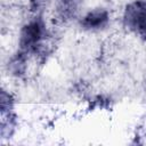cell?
Here are the masks:
<instances>
[{"label":"cell","instance_id":"cell-1","mask_svg":"<svg viewBox=\"0 0 146 146\" xmlns=\"http://www.w3.org/2000/svg\"><path fill=\"white\" fill-rule=\"evenodd\" d=\"M123 22L127 29L146 40V1L136 0L127 5Z\"/></svg>","mask_w":146,"mask_h":146},{"label":"cell","instance_id":"cell-3","mask_svg":"<svg viewBox=\"0 0 146 146\" xmlns=\"http://www.w3.org/2000/svg\"><path fill=\"white\" fill-rule=\"evenodd\" d=\"M110 21L108 11L104 8L90 10L81 21V26L87 31H99L107 26Z\"/></svg>","mask_w":146,"mask_h":146},{"label":"cell","instance_id":"cell-2","mask_svg":"<svg viewBox=\"0 0 146 146\" xmlns=\"http://www.w3.org/2000/svg\"><path fill=\"white\" fill-rule=\"evenodd\" d=\"M46 30L41 18H34L26 23L19 34V51L26 54L29 51L36 50L44 36Z\"/></svg>","mask_w":146,"mask_h":146},{"label":"cell","instance_id":"cell-5","mask_svg":"<svg viewBox=\"0 0 146 146\" xmlns=\"http://www.w3.org/2000/svg\"><path fill=\"white\" fill-rule=\"evenodd\" d=\"M63 8H65V10H74L75 8V3L78 0H59Z\"/></svg>","mask_w":146,"mask_h":146},{"label":"cell","instance_id":"cell-4","mask_svg":"<svg viewBox=\"0 0 146 146\" xmlns=\"http://www.w3.org/2000/svg\"><path fill=\"white\" fill-rule=\"evenodd\" d=\"M13 110V99L9 94H7L5 90L1 92V113L10 112Z\"/></svg>","mask_w":146,"mask_h":146},{"label":"cell","instance_id":"cell-6","mask_svg":"<svg viewBox=\"0 0 146 146\" xmlns=\"http://www.w3.org/2000/svg\"><path fill=\"white\" fill-rule=\"evenodd\" d=\"M39 2H40V0H30V5H31V7L33 8L32 10H34L35 8H38Z\"/></svg>","mask_w":146,"mask_h":146}]
</instances>
